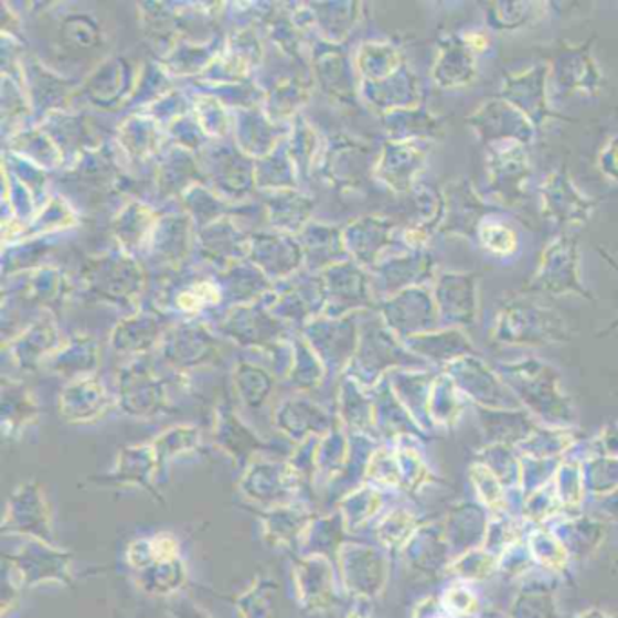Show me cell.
Wrapping results in <instances>:
<instances>
[{"label": "cell", "mask_w": 618, "mask_h": 618, "mask_svg": "<svg viewBox=\"0 0 618 618\" xmlns=\"http://www.w3.org/2000/svg\"><path fill=\"white\" fill-rule=\"evenodd\" d=\"M526 148L518 142L493 143L487 148L490 191L508 207H518L526 200L528 183L532 178V163Z\"/></svg>", "instance_id": "1"}, {"label": "cell", "mask_w": 618, "mask_h": 618, "mask_svg": "<svg viewBox=\"0 0 618 618\" xmlns=\"http://www.w3.org/2000/svg\"><path fill=\"white\" fill-rule=\"evenodd\" d=\"M199 163L203 183H209L211 191L225 202L244 199L256 185V162L239 149L231 146L207 149Z\"/></svg>", "instance_id": "2"}, {"label": "cell", "mask_w": 618, "mask_h": 618, "mask_svg": "<svg viewBox=\"0 0 618 618\" xmlns=\"http://www.w3.org/2000/svg\"><path fill=\"white\" fill-rule=\"evenodd\" d=\"M467 122L477 138L487 143V148L504 142L530 146L537 138L539 129L533 126L532 120L502 97L492 98L477 107Z\"/></svg>", "instance_id": "3"}, {"label": "cell", "mask_w": 618, "mask_h": 618, "mask_svg": "<svg viewBox=\"0 0 618 618\" xmlns=\"http://www.w3.org/2000/svg\"><path fill=\"white\" fill-rule=\"evenodd\" d=\"M541 207L543 216L550 222L563 227H577L594 216L597 202L580 193V189L569 177L568 169L561 168L547 174L541 185Z\"/></svg>", "instance_id": "4"}, {"label": "cell", "mask_w": 618, "mask_h": 618, "mask_svg": "<svg viewBox=\"0 0 618 618\" xmlns=\"http://www.w3.org/2000/svg\"><path fill=\"white\" fill-rule=\"evenodd\" d=\"M445 216L439 233L459 236V238H477L484 220L496 216L497 209L479 196L468 180L451 182L445 189Z\"/></svg>", "instance_id": "5"}, {"label": "cell", "mask_w": 618, "mask_h": 618, "mask_svg": "<svg viewBox=\"0 0 618 618\" xmlns=\"http://www.w3.org/2000/svg\"><path fill=\"white\" fill-rule=\"evenodd\" d=\"M550 86V67L546 64H535L524 72L504 76L501 84V97L524 113L533 126L541 127L557 117L550 107L547 98Z\"/></svg>", "instance_id": "6"}, {"label": "cell", "mask_w": 618, "mask_h": 618, "mask_svg": "<svg viewBox=\"0 0 618 618\" xmlns=\"http://www.w3.org/2000/svg\"><path fill=\"white\" fill-rule=\"evenodd\" d=\"M594 41L583 46L563 47L553 56L550 84L561 93H583L595 97L603 87L604 76L592 53Z\"/></svg>", "instance_id": "7"}, {"label": "cell", "mask_w": 618, "mask_h": 618, "mask_svg": "<svg viewBox=\"0 0 618 618\" xmlns=\"http://www.w3.org/2000/svg\"><path fill=\"white\" fill-rule=\"evenodd\" d=\"M428 142L388 140L375 162L374 177L394 193H412L425 171Z\"/></svg>", "instance_id": "8"}, {"label": "cell", "mask_w": 618, "mask_h": 618, "mask_svg": "<svg viewBox=\"0 0 618 618\" xmlns=\"http://www.w3.org/2000/svg\"><path fill=\"white\" fill-rule=\"evenodd\" d=\"M578 239L573 234H558L557 238L550 242L544 248L541 267L533 284L541 285L543 289L553 292H584L583 284L578 278Z\"/></svg>", "instance_id": "9"}, {"label": "cell", "mask_w": 618, "mask_h": 618, "mask_svg": "<svg viewBox=\"0 0 618 618\" xmlns=\"http://www.w3.org/2000/svg\"><path fill=\"white\" fill-rule=\"evenodd\" d=\"M248 259L254 267L274 278H281L303 264V248L289 234H253Z\"/></svg>", "instance_id": "10"}, {"label": "cell", "mask_w": 618, "mask_h": 618, "mask_svg": "<svg viewBox=\"0 0 618 618\" xmlns=\"http://www.w3.org/2000/svg\"><path fill=\"white\" fill-rule=\"evenodd\" d=\"M361 95L383 115L399 109L420 107L423 93L417 76L411 67H401L396 75L380 82H361Z\"/></svg>", "instance_id": "11"}, {"label": "cell", "mask_w": 618, "mask_h": 618, "mask_svg": "<svg viewBox=\"0 0 618 618\" xmlns=\"http://www.w3.org/2000/svg\"><path fill=\"white\" fill-rule=\"evenodd\" d=\"M477 75L476 53L462 35H448L439 42L431 78L443 89H459L470 84Z\"/></svg>", "instance_id": "12"}, {"label": "cell", "mask_w": 618, "mask_h": 618, "mask_svg": "<svg viewBox=\"0 0 618 618\" xmlns=\"http://www.w3.org/2000/svg\"><path fill=\"white\" fill-rule=\"evenodd\" d=\"M394 223L380 216H365L347 225L343 231L347 253L360 264L372 265L394 239Z\"/></svg>", "instance_id": "13"}, {"label": "cell", "mask_w": 618, "mask_h": 618, "mask_svg": "<svg viewBox=\"0 0 618 618\" xmlns=\"http://www.w3.org/2000/svg\"><path fill=\"white\" fill-rule=\"evenodd\" d=\"M87 276L95 289L102 295H127L137 289L142 278L140 267L127 254H106L93 259Z\"/></svg>", "instance_id": "14"}, {"label": "cell", "mask_w": 618, "mask_h": 618, "mask_svg": "<svg viewBox=\"0 0 618 618\" xmlns=\"http://www.w3.org/2000/svg\"><path fill=\"white\" fill-rule=\"evenodd\" d=\"M284 132L274 126L269 115H264L259 109H239L238 120H236V142L239 151L247 157L262 158L269 157L270 152L276 151L279 146V137Z\"/></svg>", "instance_id": "15"}, {"label": "cell", "mask_w": 618, "mask_h": 618, "mask_svg": "<svg viewBox=\"0 0 618 618\" xmlns=\"http://www.w3.org/2000/svg\"><path fill=\"white\" fill-rule=\"evenodd\" d=\"M196 244L205 258L214 262H239L248 258L251 236L236 227L227 216L200 228Z\"/></svg>", "instance_id": "16"}, {"label": "cell", "mask_w": 618, "mask_h": 618, "mask_svg": "<svg viewBox=\"0 0 618 618\" xmlns=\"http://www.w3.org/2000/svg\"><path fill=\"white\" fill-rule=\"evenodd\" d=\"M299 245L303 248L305 264L309 269H330L332 265L345 262L347 247L343 231L323 225L309 223L301 233Z\"/></svg>", "instance_id": "17"}, {"label": "cell", "mask_w": 618, "mask_h": 618, "mask_svg": "<svg viewBox=\"0 0 618 618\" xmlns=\"http://www.w3.org/2000/svg\"><path fill=\"white\" fill-rule=\"evenodd\" d=\"M131 66L122 56L104 62L86 82V95L93 104L111 107L131 93Z\"/></svg>", "instance_id": "18"}, {"label": "cell", "mask_w": 618, "mask_h": 618, "mask_svg": "<svg viewBox=\"0 0 618 618\" xmlns=\"http://www.w3.org/2000/svg\"><path fill=\"white\" fill-rule=\"evenodd\" d=\"M265 209L273 228L290 236L303 233V228L309 225L315 203L303 194L296 193L295 189H285L274 191L269 199L265 200Z\"/></svg>", "instance_id": "19"}, {"label": "cell", "mask_w": 618, "mask_h": 618, "mask_svg": "<svg viewBox=\"0 0 618 618\" xmlns=\"http://www.w3.org/2000/svg\"><path fill=\"white\" fill-rule=\"evenodd\" d=\"M193 220L189 214H169L152 228L151 247L160 258L182 262L194 242Z\"/></svg>", "instance_id": "20"}, {"label": "cell", "mask_w": 618, "mask_h": 618, "mask_svg": "<svg viewBox=\"0 0 618 618\" xmlns=\"http://www.w3.org/2000/svg\"><path fill=\"white\" fill-rule=\"evenodd\" d=\"M383 122L391 140L397 142H428L443 131L441 120L423 107L386 113Z\"/></svg>", "instance_id": "21"}, {"label": "cell", "mask_w": 618, "mask_h": 618, "mask_svg": "<svg viewBox=\"0 0 618 618\" xmlns=\"http://www.w3.org/2000/svg\"><path fill=\"white\" fill-rule=\"evenodd\" d=\"M203 183L202 169L196 158L191 157L189 149L177 148L163 157L158 169V189L162 196L185 194L189 189Z\"/></svg>", "instance_id": "22"}, {"label": "cell", "mask_w": 618, "mask_h": 618, "mask_svg": "<svg viewBox=\"0 0 618 618\" xmlns=\"http://www.w3.org/2000/svg\"><path fill=\"white\" fill-rule=\"evenodd\" d=\"M316 78L327 95L338 100H350L354 97V84L350 76L347 56L332 44H320L315 53Z\"/></svg>", "instance_id": "23"}, {"label": "cell", "mask_w": 618, "mask_h": 618, "mask_svg": "<svg viewBox=\"0 0 618 618\" xmlns=\"http://www.w3.org/2000/svg\"><path fill=\"white\" fill-rule=\"evenodd\" d=\"M543 2H522V0H501L488 2L484 15L487 24L497 31H515L535 24L546 13Z\"/></svg>", "instance_id": "24"}, {"label": "cell", "mask_w": 618, "mask_h": 618, "mask_svg": "<svg viewBox=\"0 0 618 618\" xmlns=\"http://www.w3.org/2000/svg\"><path fill=\"white\" fill-rule=\"evenodd\" d=\"M405 58L391 42H366L358 55L361 82L385 81L405 67Z\"/></svg>", "instance_id": "25"}, {"label": "cell", "mask_w": 618, "mask_h": 618, "mask_svg": "<svg viewBox=\"0 0 618 618\" xmlns=\"http://www.w3.org/2000/svg\"><path fill=\"white\" fill-rule=\"evenodd\" d=\"M154 225L157 222L152 209L140 202H131L115 219L113 231L126 251H137L146 239L151 238Z\"/></svg>", "instance_id": "26"}, {"label": "cell", "mask_w": 618, "mask_h": 618, "mask_svg": "<svg viewBox=\"0 0 618 618\" xmlns=\"http://www.w3.org/2000/svg\"><path fill=\"white\" fill-rule=\"evenodd\" d=\"M366 149L350 138H338L332 151L327 154L324 171L330 180L340 185H354L361 178V169L365 168Z\"/></svg>", "instance_id": "27"}, {"label": "cell", "mask_w": 618, "mask_h": 618, "mask_svg": "<svg viewBox=\"0 0 618 618\" xmlns=\"http://www.w3.org/2000/svg\"><path fill=\"white\" fill-rule=\"evenodd\" d=\"M256 185L274 191H285V189L296 188V169L292 158H290L287 143H279L276 151L270 152L269 157L256 160Z\"/></svg>", "instance_id": "28"}, {"label": "cell", "mask_w": 618, "mask_h": 618, "mask_svg": "<svg viewBox=\"0 0 618 618\" xmlns=\"http://www.w3.org/2000/svg\"><path fill=\"white\" fill-rule=\"evenodd\" d=\"M118 138L132 158L137 160H146L151 157L152 152L158 148V129L157 122L152 118L135 117L127 118L126 122L118 131Z\"/></svg>", "instance_id": "29"}, {"label": "cell", "mask_w": 618, "mask_h": 618, "mask_svg": "<svg viewBox=\"0 0 618 618\" xmlns=\"http://www.w3.org/2000/svg\"><path fill=\"white\" fill-rule=\"evenodd\" d=\"M315 8H318L315 10L316 22L330 42L343 41L360 15L358 2H327L315 4Z\"/></svg>", "instance_id": "30"}, {"label": "cell", "mask_w": 618, "mask_h": 618, "mask_svg": "<svg viewBox=\"0 0 618 618\" xmlns=\"http://www.w3.org/2000/svg\"><path fill=\"white\" fill-rule=\"evenodd\" d=\"M185 211L193 220L196 227L203 228L219 220L227 219V203L220 199L219 194L205 188L203 183H196L183 194Z\"/></svg>", "instance_id": "31"}, {"label": "cell", "mask_w": 618, "mask_h": 618, "mask_svg": "<svg viewBox=\"0 0 618 618\" xmlns=\"http://www.w3.org/2000/svg\"><path fill=\"white\" fill-rule=\"evenodd\" d=\"M477 239L487 253L501 256V258L512 256L519 247L518 233L507 222H502L497 214L484 220L477 233Z\"/></svg>", "instance_id": "32"}, {"label": "cell", "mask_w": 618, "mask_h": 618, "mask_svg": "<svg viewBox=\"0 0 618 618\" xmlns=\"http://www.w3.org/2000/svg\"><path fill=\"white\" fill-rule=\"evenodd\" d=\"M13 151L46 168H55L62 162V151L46 131L24 132L13 138Z\"/></svg>", "instance_id": "33"}, {"label": "cell", "mask_w": 618, "mask_h": 618, "mask_svg": "<svg viewBox=\"0 0 618 618\" xmlns=\"http://www.w3.org/2000/svg\"><path fill=\"white\" fill-rule=\"evenodd\" d=\"M62 41L75 50H93L102 42V31L92 17L72 15L61 25Z\"/></svg>", "instance_id": "34"}, {"label": "cell", "mask_w": 618, "mask_h": 618, "mask_svg": "<svg viewBox=\"0 0 618 618\" xmlns=\"http://www.w3.org/2000/svg\"><path fill=\"white\" fill-rule=\"evenodd\" d=\"M287 149H289L296 169L303 171V173L309 171L310 163L318 152V137H316L315 129L305 122L303 118L296 120L295 129H292V135L287 142Z\"/></svg>", "instance_id": "35"}, {"label": "cell", "mask_w": 618, "mask_h": 618, "mask_svg": "<svg viewBox=\"0 0 618 618\" xmlns=\"http://www.w3.org/2000/svg\"><path fill=\"white\" fill-rule=\"evenodd\" d=\"M303 102H307L305 84L298 81H287L274 89L269 104H267V109H269L267 113H269V118L287 117L290 113H296Z\"/></svg>", "instance_id": "36"}, {"label": "cell", "mask_w": 618, "mask_h": 618, "mask_svg": "<svg viewBox=\"0 0 618 618\" xmlns=\"http://www.w3.org/2000/svg\"><path fill=\"white\" fill-rule=\"evenodd\" d=\"M196 122L207 137H223L228 131V115L216 97H202L194 104Z\"/></svg>", "instance_id": "37"}, {"label": "cell", "mask_w": 618, "mask_h": 618, "mask_svg": "<svg viewBox=\"0 0 618 618\" xmlns=\"http://www.w3.org/2000/svg\"><path fill=\"white\" fill-rule=\"evenodd\" d=\"M30 73H28V78H30L31 95H33V100H46L51 102L55 97H64L61 93L51 92L53 89H66L67 84L64 81H58L56 76L51 75L46 70H42L41 66H30Z\"/></svg>", "instance_id": "38"}, {"label": "cell", "mask_w": 618, "mask_h": 618, "mask_svg": "<svg viewBox=\"0 0 618 618\" xmlns=\"http://www.w3.org/2000/svg\"><path fill=\"white\" fill-rule=\"evenodd\" d=\"M171 132L177 138L178 146L183 149H199L205 143L207 135L202 131L196 120L189 117H180L171 124Z\"/></svg>", "instance_id": "39"}, {"label": "cell", "mask_w": 618, "mask_h": 618, "mask_svg": "<svg viewBox=\"0 0 618 618\" xmlns=\"http://www.w3.org/2000/svg\"><path fill=\"white\" fill-rule=\"evenodd\" d=\"M598 169L609 180L618 183V132L615 137L609 138L608 143L598 154Z\"/></svg>", "instance_id": "40"}, {"label": "cell", "mask_w": 618, "mask_h": 618, "mask_svg": "<svg viewBox=\"0 0 618 618\" xmlns=\"http://www.w3.org/2000/svg\"><path fill=\"white\" fill-rule=\"evenodd\" d=\"M462 39L467 42L470 50L479 55L481 51L487 50L490 46V39H488L487 33H482V31H468V33H462Z\"/></svg>", "instance_id": "41"}]
</instances>
